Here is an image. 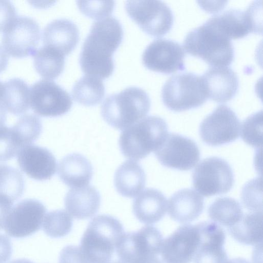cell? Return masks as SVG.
Here are the masks:
<instances>
[{"instance_id": "obj_47", "label": "cell", "mask_w": 263, "mask_h": 263, "mask_svg": "<svg viewBox=\"0 0 263 263\" xmlns=\"http://www.w3.org/2000/svg\"><path fill=\"white\" fill-rule=\"evenodd\" d=\"M10 263H33L29 259L21 258L17 259L11 261Z\"/></svg>"}, {"instance_id": "obj_17", "label": "cell", "mask_w": 263, "mask_h": 263, "mask_svg": "<svg viewBox=\"0 0 263 263\" xmlns=\"http://www.w3.org/2000/svg\"><path fill=\"white\" fill-rule=\"evenodd\" d=\"M200 236L197 224L179 227L163 241L161 253L165 263H190L198 248Z\"/></svg>"}, {"instance_id": "obj_39", "label": "cell", "mask_w": 263, "mask_h": 263, "mask_svg": "<svg viewBox=\"0 0 263 263\" xmlns=\"http://www.w3.org/2000/svg\"><path fill=\"white\" fill-rule=\"evenodd\" d=\"M13 4L9 1H0V32H4L17 17Z\"/></svg>"}, {"instance_id": "obj_1", "label": "cell", "mask_w": 263, "mask_h": 263, "mask_svg": "<svg viewBox=\"0 0 263 263\" xmlns=\"http://www.w3.org/2000/svg\"><path fill=\"white\" fill-rule=\"evenodd\" d=\"M123 38V28L116 18L107 17L95 22L80 52L82 70L86 75L101 79L110 77L115 68L112 55Z\"/></svg>"}, {"instance_id": "obj_34", "label": "cell", "mask_w": 263, "mask_h": 263, "mask_svg": "<svg viewBox=\"0 0 263 263\" xmlns=\"http://www.w3.org/2000/svg\"><path fill=\"white\" fill-rule=\"evenodd\" d=\"M44 232L52 238L62 237L71 230L72 219L64 210H56L45 214L43 221Z\"/></svg>"}, {"instance_id": "obj_19", "label": "cell", "mask_w": 263, "mask_h": 263, "mask_svg": "<svg viewBox=\"0 0 263 263\" xmlns=\"http://www.w3.org/2000/svg\"><path fill=\"white\" fill-rule=\"evenodd\" d=\"M200 236L194 263H227L228 258L224 249L226 235L217 223L204 221L197 224Z\"/></svg>"}, {"instance_id": "obj_10", "label": "cell", "mask_w": 263, "mask_h": 263, "mask_svg": "<svg viewBox=\"0 0 263 263\" xmlns=\"http://www.w3.org/2000/svg\"><path fill=\"white\" fill-rule=\"evenodd\" d=\"M72 105L68 92L51 80H39L30 89V106L39 116H61L68 112Z\"/></svg>"}, {"instance_id": "obj_4", "label": "cell", "mask_w": 263, "mask_h": 263, "mask_svg": "<svg viewBox=\"0 0 263 263\" xmlns=\"http://www.w3.org/2000/svg\"><path fill=\"white\" fill-rule=\"evenodd\" d=\"M150 107V98L143 89L128 87L108 96L101 105V113L111 126L124 130L143 119Z\"/></svg>"}, {"instance_id": "obj_21", "label": "cell", "mask_w": 263, "mask_h": 263, "mask_svg": "<svg viewBox=\"0 0 263 263\" xmlns=\"http://www.w3.org/2000/svg\"><path fill=\"white\" fill-rule=\"evenodd\" d=\"M79 36L77 25L70 20L61 18L50 22L45 27L42 40L44 45L51 47L66 56L75 48Z\"/></svg>"}, {"instance_id": "obj_24", "label": "cell", "mask_w": 263, "mask_h": 263, "mask_svg": "<svg viewBox=\"0 0 263 263\" xmlns=\"http://www.w3.org/2000/svg\"><path fill=\"white\" fill-rule=\"evenodd\" d=\"M167 206L166 199L160 191L148 188L134 200L133 211L140 222L149 224L160 220L166 212Z\"/></svg>"}, {"instance_id": "obj_7", "label": "cell", "mask_w": 263, "mask_h": 263, "mask_svg": "<svg viewBox=\"0 0 263 263\" xmlns=\"http://www.w3.org/2000/svg\"><path fill=\"white\" fill-rule=\"evenodd\" d=\"M163 242L160 231L153 226L123 234L116 248L120 260L124 263H139L157 256Z\"/></svg>"}, {"instance_id": "obj_20", "label": "cell", "mask_w": 263, "mask_h": 263, "mask_svg": "<svg viewBox=\"0 0 263 263\" xmlns=\"http://www.w3.org/2000/svg\"><path fill=\"white\" fill-rule=\"evenodd\" d=\"M201 77L207 98L216 102H227L237 93L238 76L230 67H212Z\"/></svg>"}, {"instance_id": "obj_43", "label": "cell", "mask_w": 263, "mask_h": 263, "mask_svg": "<svg viewBox=\"0 0 263 263\" xmlns=\"http://www.w3.org/2000/svg\"><path fill=\"white\" fill-rule=\"evenodd\" d=\"M9 57L3 47L0 44V73L7 67Z\"/></svg>"}, {"instance_id": "obj_13", "label": "cell", "mask_w": 263, "mask_h": 263, "mask_svg": "<svg viewBox=\"0 0 263 263\" xmlns=\"http://www.w3.org/2000/svg\"><path fill=\"white\" fill-rule=\"evenodd\" d=\"M253 2L245 10L230 8L210 19L217 28L231 39L243 37L251 32L261 33V12Z\"/></svg>"}, {"instance_id": "obj_33", "label": "cell", "mask_w": 263, "mask_h": 263, "mask_svg": "<svg viewBox=\"0 0 263 263\" xmlns=\"http://www.w3.org/2000/svg\"><path fill=\"white\" fill-rule=\"evenodd\" d=\"M21 148L32 144L40 137L42 130L40 119L35 115L21 116L12 127Z\"/></svg>"}, {"instance_id": "obj_35", "label": "cell", "mask_w": 263, "mask_h": 263, "mask_svg": "<svg viewBox=\"0 0 263 263\" xmlns=\"http://www.w3.org/2000/svg\"><path fill=\"white\" fill-rule=\"evenodd\" d=\"M262 110L249 116L242 123L240 133L242 139L248 145L259 147L262 144Z\"/></svg>"}, {"instance_id": "obj_28", "label": "cell", "mask_w": 263, "mask_h": 263, "mask_svg": "<svg viewBox=\"0 0 263 263\" xmlns=\"http://www.w3.org/2000/svg\"><path fill=\"white\" fill-rule=\"evenodd\" d=\"M262 212H250L243 214L240 220L228 229L237 241L248 245H256L262 240Z\"/></svg>"}, {"instance_id": "obj_16", "label": "cell", "mask_w": 263, "mask_h": 263, "mask_svg": "<svg viewBox=\"0 0 263 263\" xmlns=\"http://www.w3.org/2000/svg\"><path fill=\"white\" fill-rule=\"evenodd\" d=\"M184 53L179 43L170 39H159L147 46L142 60L147 68L169 74L185 69Z\"/></svg>"}, {"instance_id": "obj_37", "label": "cell", "mask_w": 263, "mask_h": 263, "mask_svg": "<svg viewBox=\"0 0 263 263\" xmlns=\"http://www.w3.org/2000/svg\"><path fill=\"white\" fill-rule=\"evenodd\" d=\"M21 148L12 127H0V162L14 158Z\"/></svg>"}, {"instance_id": "obj_14", "label": "cell", "mask_w": 263, "mask_h": 263, "mask_svg": "<svg viewBox=\"0 0 263 263\" xmlns=\"http://www.w3.org/2000/svg\"><path fill=\"white\" fill-rule=\"evenodd\" d=\"M163 166L181 171L193 168L200 159V151L192 139L179 134H167L162 144L154 152Z\"/></svg>"}, {"instance_id": "obj_22", "label": "cell", "mask_w": 263, "mask_h": 263, "mask_svg": "<svg viewBox=\"0 0 263 263\" xmlns=\"http://www.w3.org/2000/svg\"><path fill=\"white\" fill-rule=\"evenodd\" d=\"M101 202L99 191L93 186L86 185L70 190L64 198L65 208L74 218L85 219L94 216Z\"/></svg>"}, {"instance_id": "obj_3", "label": "cell", "mask_w": 263, "mask_h": 263, "mask_svg": "<svg viewBox=\"0 0 263 263\" xmlns=\"http://www.w3.org/2000/svg\"><path fill=\"white\" fill-rule=\"evenodd\" d=\"M124 234L118 219L108 215H98L89 223L80 249L89 263H109Z\"/></svg>"}, {"instance_id": "obj_46", "label": "cell", "mask_w": 263, "mask_h": 263, "mask_svg": "<svg viewBox=\"0 0 263 263\" xmlns=\"http://www.w3.org/2000/svg\"><path fill=\"white\" fill-rule=\"evenodd\" d=\"M227 263H250L248 260L242 258H236L228 260Z\"/></svg>"}, {"instance_id": "obj_32", "label": "cell", "mask_w": 263, "mask_h": 263, "mask_svg": "<svg viewBox=\"0 0 263 263\" xmlns=\"http://www.w3.org/2000/svg\"><path fill=\"white\" fill-rule=\"evenodd\" d=\"M24 187V177L17 169L6 164H0V195L14 202L21 197Z\"/></svg>"}, {"instance_id": "obj_42", "label": "cell", "mask_w": 263, "mask_h": 263, "mask_svg": "<svg viewBox=\"0 0 263 263\" xmlns=\"http://www.w3.org/2000/svg\"><path fill=\"white\" fill-rule=\"evenodd\" d=\"M13 202L8 197L0 195V230L4 228L6 220L13 207Z\"/></svg>"}, {"instance_id": "obj_25", "label": "cell", "mask_w": 263, "mask_h": 263, "mask_svg": "<svg viewBox=\"0 0 263 263\" xmlns=\"http://www.w3.org/2000/svg\"><path fill=\"white\" fill-rule=\"evenodd\" d=\"M93 175L90 162L84 156L69 154L62 158L59 164L58 175L66 185L74 188L87 185Z\"/></svg>"}, {"instance_id": "obj_11", "label": "cell", "mask_w": 263, "mask_h": 263, "mask_svg": "<svg viewBox=\"0 0 263 263\" xmlns=\"http://www.w3.org/2000/svg\"><path fill=\"white\" fill-rule=\"evenodd\" d=\"M240 130V121L235 112L225 105L218 106L202 121L199 134L202 141L219 146L236 140Z\"/></svg>"}, {"instance_id": "obj_44", "label": "cell", "mask_w": 263, "mask_h": 263, "mask_svg": "<svg viewBox=\"0 0 263 263\" xmlns=\"http://www.w3.org/2000/svg\"><path fill=\"white\" fill-rule=\"evenodd\" d=\"M7 110L5 109L2 99L0 98V127L5 125L7 119Z\"/></svg>"}, {"instance_id": "obj_26", "label": "cell", "mask_w": 263, "mask_h": 263, "mask_svg": "<svg viewBox=\"0 0 263 263\" xmlns=\"http://www.w3.org/2000/svg\"><path fill=\"white\" fill-rule=\"evenodd\" d=\"M146 176L141 165L133 160H127L121 164L115 172L114 185L121 195L134 198L139 194L145 186Z\"/></svg>"}, {"instance_id": "obj_38", "label": "cell", "mask_w": 263, "mask_h": 263, "mask_svg": "<svg viewBox=\"0 0 263 263\" xmlns=\"http://www.w3.org/2000/svg\"><path fill=\"white\" fill-rule=\"evenodd\" d=\"M79 10L85 15L99 20L110 15L115 8L112 1L77 2Z\"/></svg>"}, {"instance_id": "obj_6", "label": "cell", "mask_w": 263, "mask_h": 263, "mask_svg": "<svg viewBox=\"0 0 263 263\" xmlns=\"http://www.w3.org/2000/svg\"><path fill=\"white\" fill-rule=\"evenodd\" d=\"M161 97L166 107L175 111L199 107L208 98L201 77L191 72L171 77L162 87Z\"/></svg>"}, {"instance_id": "obj_18", "label": "cell", "mask_w": 263, "mask_h": 263, "mask_svg": "<svg viewBox=\"0 0 263 263\" xmlns=\"http://www.w3.org/2000/svg\"><path fill=\"white\" fill-rule=\"evenodd\" d=\"M17 161L22 171L36 180H49L57 171V162L53 154L45 147L32 144L20 149Z\"/></svg>"}, {"instance_id": "obj_27", "label": "cell", "mask_w": 263, "mask_h": 263, "mask_svg": "<svg viewBox=\"0 0 263 263\" xmlns=\"http://www.w3.org/2000/svg\"><path fill=\"white\" fill-rule=\"evenodd\" d=\"M2 103L7 111L18 116L26 112L30 106V88L23 80L13 78L3 83Z\"/></svg>"}, {"instance_id": "obj_36", "label": "cell", "mask_w": 263, "mask_h": 263, "mask_svg": "<svg viewBox=\"0 0 263 263\" xmlns=\"http://www.w3.org/2000/svg\"><path fill=\"white\" fill-rule=\"evenodd\" d=\"M241 200L246 208L251 212L262 211L261 179L250 181L243 187Z\"/></svg>"}, {"instance_id": "obj_30", "label": "cell", "mask_w": 263, "mask_h": 263, "mask_svg": "<svg viewBox=\"0 0 263 263\" xmlns=\"http://www.w3.org/2000/svg\"><path fill=\"white\" fill-rule=\"evenodd\" d=\"M71 93L78 103L87 106H94L103 99L105 87L101 79L85 75L74 83Z\"/></svg>"}, {"instance_id": "obj_40", "label": "cell", "mask_w": 263, "mask_h": 263, "mask_svg": "<svg viewBox=\"0 0 263 263\" xmlns=\"http://www.w3.org/2000/svg\"><path fill=\"white\" fill-rule=\"evenodd\" d=\"M59 263H89L80 248L69 245L60 252Z\"/></svg>"}, {"instance_id": "obj_8", "label": "cell", "mask_w": 263, "mask_h": 263, "mask_svg": "<svg viewBox=\"0 0 263 263\" xmlns=\"http://www.w3.org/2000/svg\"><path fill=\"white\" fill-rule=\"evenodd\" d=\"M193 184L198 193L210 197L228 193L234 184V176L230 165L216 157L202 160L195 168Z\"/></svg>"}, {"instance_id": "obj_48", "label": "cell", "mask_w": 263, "mask_h": 263, "mask_svg": "<svg viewBox=\"0 0 263 263\" xmlns=\"http://www.w3.org/2000/svg\"><path fill=\"white\" fill-rule=\"evenodd\" d=\"M111 263H124V262L122 261L121 260H115L114 261H112Z\"/></svg>"}, {"instance_id": "obj_12", "label": "cell", "mask_w": 263, "mask_h": 263, "mask_svg": "<svg viewBox=\"0 0 263 263\" xmlns=\"http://www.w3.org/2000/svg\"><path fill=\"white\" fill-rule=\"evenodd\" d=\"M40 38V27L35 20L17 16L3 32L2 46L8 55L22 58L33 54Z\"/></svg>"}, {"instance_id": "obj_15", "label": "cell", "mask_w": 263, "mask_h": 263, "mask_svg": "<svg viewBox=\"0 0 263 263\" xmlns=\"http://www.w3.org/2000/svg\"><path fill=\"white\" fill-rule=\"evenodd\" d=\"M46 208L34 199H24L12 207L4 229L14 238H24L35 233L41 228Z\"/></svg>"}, {"instance_id": "obj_2", "label": "cell", "mask_w": 263, "mask_h": 263, "mask_svg": "<svg viewBox=\"0 0 263 263\" xmlns=\"http://www.w3.org/2000/svg\"><path fill=\"white\" fill-rule=\"evenodd\" d=\"M183 45L187 53L200 58L213 67L228 66L234 59V47L231 40L210 18L190 31Z\"/></svg>"}, {"instance_id": "obj_31", "label": "cell", "mask_w": 263, "mask_h": 263, "mask_svg": "<svg viewBox=\"0 0 263 263\" xmlns=\"http://www.w3.org/2000/svg\"><path fill=\"white\" fill-rule=\"evenodd\" d=\"M208 213L213 222L228 228L239 222L243 215L239 203L230 197L216 199L210 205Z\"/></svg>"}, {"instance_id": "obj_5", "label": "cell", "mask_w": 263, "mask_h": 263, "mask_svg": "<svg viewBox=\"0 0 263 263\" xmlns=\"http://www.w3.org/2000/svg\"><path fill=\"white\" fill-rule=\"evenodd\" d=\"M167 134V125L164 119L148 116L123 130L119 147L124 157L138 161L156 151Z\"/></svg>"}, {"instance_id": "obj_23", "label": "cell", "mask_w": 263, "mask_h": 263, "mask_svg": "<svg viewBox=\"0 0 263 263\" xmlns=\"http://www.w3.org/2000/svg\"><path fill=\"white\" fill-rule=\"evenodd\" d=\"M203 198L193 189H184L176 192L168 202V213L173 220L180 223L190 222L202 213Z\"/></svg>"}, {"instance_id": "obj_41", "label": "cell", "mask_w": 263, "mask_h": 263, "mask_svg": "<svg viewBox=\"0 0 263 263\" xmlns=\"http://www.w3.org/2000/svg\"><path fill=\"white\" fill-rule=\"evenodd\" d=\"M12 245L10 238L0 234V263H6L12 254Z\"/></svg>"}, {"instance_id": "obj_29", "label": "cell", "mask_w": 263, "mask_h": 263, "mask_svg": "<svg viewBox=\"0 0 263 263\" xmlns=\"http://www.w3.org/2000/svg\"><path fill=\"white\" fill-rule=\"evenodd\" d=\"M32 56L36 72L46 80L56 79L64 70L65 56L51 47L43 45Z\"/></svg>"}, {"instance_id": "obj_45", "label": "cell", "mask_w": 263, "mask_h": 263, "mask_svg": "<svg viewBox=\"0 0 263 263\" xmlns=\"http://www.w3.org/2000/svg\"><path fill=\"white\" fill-rule=\"evenodd\" d=\"M139 263H163L157 256L152 257L143 260Z\"/></svg>"}, {"instance_id": "obj_9", "label": "cell", "mask_w": 263, "mask_h": 263, "mask_svg": "<svg viewBox=\"0 0 263 263\" xmlns=\"http://www.w3.org/2000/svg\"><path fill=\"white\" fill-rule=\"evenodd\" d=\"M125 9L130 17L150 35L161 36L172 27V11L161 1H127Z\"/></svg>"}]
</instances>
